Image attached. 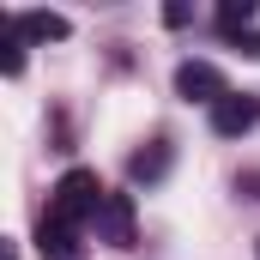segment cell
<instances>
[{
  "label": "cell",
  "mask_w": 260,
  "mask_h": 260,
  "mask_svg": "<svg viewBox=\"0 0 260 260\" xmlns=\"http://www.w3.org/2000/svg\"><path fill=\"white\" fill-rule=\"evenodd\" d=\"M103 182H97V170H67L61 182H55V200H49V218H61L73 230H85L91 218H97V206H103Z\"/></svg>",
  "instance_id": "6da1fadb"
},
{
  "label": "cell",
  "mask_w": 260,
  "mask_h": 260,
  "mask_svg": "<svg viewBox=\"0 0 260 260\" xmlns=\"http://www.w3.org/2000/svg\"><path fill=\"white\" fill-rule=\"evenodd\" d=\"M176 97H188V103H206V109H212V103L230 97V85H224V73H218L212 61H182V67H176Z\"/></svg>",
  "instance_id": "7a4b0ae2"
},
{
  "label": "cell",
  "mask_w": 260,
  "mask_h": 260,
  "mask_svg": "<svg viewBox=\"0 0 260 260\" xmlns=\"http://www.w3.org/2000/svg\"><path fill=\"white\" fill-rule=\"evenodd\" d=\"M97 242H115V248H127L133 242V194H103L97 206Z\"/></svg>",
  "instance_id": "3957f363"
},
{
  "label": "cell",
  "mask_w": 260,
  "mask_h": 260,
  "mask_svg": "<svg viewBox=\"0 0 260 260\" xmlns=\"http://www.w3.org/2000/svg\"><path fill=\"white\" fill-rule=\"evenodd\" d=\"M254 121H260V103H254V97H236V91H230L224 103H212V133H218V139H242Z\"/></svg>",
  "instance_id": "277c9868"
},
{
  "label": "cell",
  "mask_w": 260,
  "mask_h": 260,
  "mask_svg": "<svg viewBox=\"0 0 260 260\" xmlns=\"http://www.w3.org/2000/svg\"><path fill=\"white\" fill-rule=\"evenodd\" d=\"M6 24H12L24 43H67V30H73L61 12H12Z\"/></svg>",
  "instance_id": "5b68a950"
},
{
  "label": "cell",
  "mask_w": 260,
  "mask_h": 260,
  "mask_svg": "<svg viewBox=\"0 0 260 260\" xmlns=\"http://www.w3.org/2000/svg\"><path fill=\"white\" fill-rule=\"evenodd\" d=\"M37 248H43V260H79V230L43 212V224H37Z\"/></svg>",
  "instance_id": "8992f818"
},
{
  "label": "cell",
  "mask_w": 260,
  "mask_h": 260,
  "mask_svg": "<svg viewBox=\"0 0 260 260\" xmlns=\"http://www.w3.org/2000/svg\"><path fill=\"white\" fill-rule=\"evenodd\" d=\"M127 176H133V182H164V176H170V139L139 145V151L127 157Z\"/></svg>",
  "instance_id": "52a82bcc"
},
{
  "label": "cell",
  "mask_w": 260,
  "mask_h": 260,
  "mask_svg": "<svg viewBox=\"0 0 260 260\" xmlns=\"http://www.w3.org/2000/svg\"><path fill=\"white\" fill-rule=\"evenodd\" d=\"M254 0H224V6H218V37H224V43H230V37H242V30H254Z\"/></svg>",
  "instance_id": "ba28073f"
},
{
  "label": "cell",
  "mask_w": 260,
  "mask_h": 260,
  "mask_svg": "<svg viewBox=\"0 0 260 260\" xmlns=\"http://www.w3.org/2000/svg\"><path fill=\"white\" fill-rule=\"evenodd\" d=\"M0 73H6V79L24 73V37H18L12 24H6V37H0Z\"/></svg>",
  "instance_id": "9c48e42d"
},
{
  "label": "cell",
  "mask_w": 260,
  "mask_h": 260,
  "mask_svg": "<svg viewBox=\"0 0 260 260\" xmlns=\"http://www.w3.org/2000/svg\"><path fill=\"white\" fill-rule=\"evenodd\" d=\"M230 49H242L248 61H260V30H242V37H230Z\"/></svg>",
  "instance_id": "30bf717a"
},
{
  "label": "cell",
  "mask_w": 260,
  "mask_h": 260,
  "mask_svg": "<svg viewBox=\"0 0 260 260\" xmlns=\"http://www.w3.org/2000/svg\"><path fill=\"white\" fill-rule=\"evenodd\" d=\"M188 18H194V12H188V6H164V24H170V30H182V24H188Z\"/></svg>",
  "instance_id": "8fae6325"
},
{
  "label": "cell",
  "mask_w": 260,
  "mask_h": 260,
  "mask_svg": "<svg viewBox=\"0 0 260 260\" xmlns=\"http://www.w3.org/2000/svg\"><path fill=\"white\" fill-rule=\"evenodd\" d=\"M236 188H242L248 200H260V170H248V176H236Z\"/></svg>",
  "instance_id": "7c38bea8"
}]
</instances>
